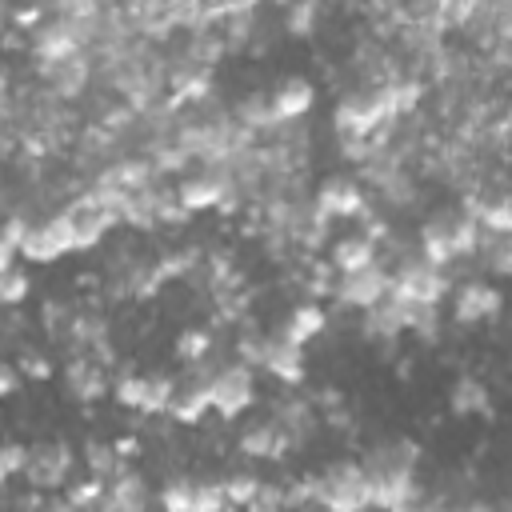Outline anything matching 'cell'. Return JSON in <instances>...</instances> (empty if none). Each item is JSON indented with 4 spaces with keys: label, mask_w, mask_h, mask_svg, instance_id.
Segmentation results:
<instances>
[{
    "label": "cell",
    "mask_w": 512,
    "mask_h": 512,
    "mask_svg": "<svg viewBox=\"0 0 512 512\" xmlns=\"http://www.w3.org/2000/svg\"><path fill=\"white\" fill-rule=\"evenodd\" d=\"M28 216H20V212H8L4 220H0V236L12 244V248H20V240H24V232H28Z\"/></svg>",
    "instance_id": "836d02e7"
},
{
    "label": "cell",
    "mask_w": 512,
    "mask_h": 512,
    "mask_svg": "<svg viewBox=\"0 0 512 512\" xmlns=\"http://www.w3.org/2000/svg\"><path fill=\"white\" fill-rule=\"evenodd\" d=\"M12 480V472H8V464H4V456H0V488Z\"/></svg>",
    "instance_id": "ab89813d"
},
{
    "label": "cell",
    "mask_w": 512,
    "mask_h": 512,
    "mask_svg": "<svg viewBox=\"0 0 512 512\" xmlns=\"http://www.w3.org/2000/svg\"><path fill=\"white\" fill-rule=\"evenodd\" d=\"M112 400L120 404V408H140V400H144V372H120L116 380H112Z\"/></svg>",
    "instance_id": "4316f807"
},
{
    "label": "cell",
    "mask_w": 512,
    "mask_h": 512,
    "mask_svg": "<svg viewBox=\"0 0 512 512\" xmlns=\"http://www.w3.org/2000/svg\"><path fill=\"white\" fill-rule=\"evenodd\" d=\"M16 368H20V376H32V380H48L52 376V360L40 348H20Z\"/></svg>",
    "instance_id": "4dcf8cb0"
},
{
    "label": "cell",
    "mask_w": 512,
    "mask_h": 512,
    "mask_svg": "<svg viewBox=\"0 0 512 512\" xmlns=\"http://www.w3.org/2000/svg\"><path fill=\"white\" fill-rule=\"evenodd\" d=\"M64 388L72 400L80 404H96L108 388H112V376H108V364L88 356V352H72V360L64 364Z\"/></svg>",
    "instance_id": "8fae6325"
},
{
    "label": "cell",
    "mask_w": 512,
    "mask_h": 512,
    "mask_svg": "<svg viewBox=\"0 0 512 512\" xmlns=\"http://www.w3.org/2000/svg\"><path fill=\"white\" fill-rule=\"evenodd\" d=\"M28 296H32V276H28L20 264L4 268V272H0V308H16V304H24Z\"/></svg>",
    "instance_id": "484cf974"
},
{
    "label": "cell",
    "mask_w": 512,
    "mask_h": 512,
    "mask_svg": "<svg viewBox=\"0 0 512 512\" xmlns=\"http://www.w3.org/2000/svg\"><path fill=\"white\" fill-rule=\"evenodd\" d=\"M332 124H336V136H368L376 128L396 124V116L388 112L380 88H348L332 108Z\"/></svg>",
    "instance_id": "7a4b0ae2"
},
{
    "label": "cell",
    "mask_w": 512,
    "mask_h": 512,
    "mask_svg": "<svg viewBox=\"0 0 512 512\" xmlns=\"http://www.w3.org/2000/svg\"><path fill=\"white\" fill-rule=\"evenodd\" d=\"M148 484H144V476L140 472H128V468H120L112 480H108V488H104V508H116V512H140V508H148Z\"/></svg>",
    "instance_id": "d6986e66"
},
{
    "label": "cell",
    "mask_w": 512,
    "mask_h": 512,
    "mask_svg": "<svg viewBox=\"0 0 512 512\" xmlns=\"http://www.w3.org/2000/svg\"><path fill=\"white\" fill-rule=\"evenodd\" d=\"M312 204H316L328 220H356V216L368 208V196H364V184H360L356 176L336 172V176H324V180H320Z\"/></svg>",
    "instance_id": "9c48e42d"
},
{
    "label": "cell",
    "mask_w": 512,
    "mask_h": 512,
    "mask_svg": "<svg viewBox=\"0 0 512 512\" xmlns=\"http://www.w3.org/2000/svg\"><path fill=\"white\" fill-rule=\"evenodd\" d=\"M172 352H176L180 364H196V360H204V356L212 352V332H208V328H184V332L176 336Z\"/></svg>",
    "instance_id": "d4e9b609"
},
{
    "label": "cell",
    "mask_w": 512,
    "mask_h": 512,
    "mask_svg": "<svg viewBox=\"0 0 512 512\" xmlns=\"http://www.w3.org/2000/svg\"><path fill=\"white\" fill-rule=\"evenodd\" d=\"M36 72H40V80L48 84V92H52L56 100H76V96H84L88 84H92V76H96L88 52H72V56L56 60V64H40Z\"/></svg>",
    "instance_id": "30bf717a"
},
{
    "label": "cell",
    "mask_w": 512,
    "mask_h": 512,
    "mask_svg": "<svg viewBox=\"0 0 512 512\" xmlns=\"http://www.w3.org/2000/svg\"><path fill=\"white\" fill-rule=\"evenodd\" d=\"M212 412V400H208V380H184V384H176V392H172V400H168V412L164 416H172L176 424H200L204 416Z\"/></svg>",
    "instance_id": "e0dca14e"
},
{
    "label": "cell",
    "mask_w": 512,
    "mask_h": 512,
    "mask_svg": "<svg viewBox=\"0 0 512 512\" xmlns=\"http://www.w3.org/2000/svg\"><path fill=\"white\" fill-rule=\"evenodd\" d=\"M228 180H232V176H228L224 168H208V172L184 176V180L176 184V200H180L188 212H208V208H220Z\"/></svg>",
    "instance_id": "5bb4252c"
},
{
    "label": "cell",
    "mask_w": 512,
    "mask_h": 512,
    "mask_svg": "<svg viewBox=\"0 0 512 512\" xmlns=\"http://www.w3.org/2000/svg\"><path fill=\"white\" fill-rule=\"evenodd\" d=\"M236 448L248 460H284V452H292V444H288V436L280 432L276 420H260V424L244 428L240 440H236Z\"/></svg>",
    "instance_id": "2e32d148"
},
{
    "label": "cell",
    "mask_w": 512,
    "mask_h": 512,
    "mask_svg": "<svg viewBox=\"0 0 512 512\" xmlns=\"http://www.w3.org/2000/svg\"><path fill=\"white\" fill-rule=\"evenodd\" d=\"M160 504L168 512H188L192 508V480H172L160 488Z\"/></svg>",
    "instance_id": "1f68e13d"
},
{
    "label": "cell",
    "mask_w": 512,
    "mask_h": 512,
    "mask_svg": "<svg viewBox=\"0 0 512 512\" xmlns=\"http://www.w3.org/2000/svg\"><path fill=\"white\" fill-rule=\"evenodd\" d=\"M208 400H212V412L232 424L240 420L252 404H256V376H252V364L244 360H232V364H220L208 380Z\"/></svg>",
    "instance_id": "3957f363"
},
{
    "label": "cell",
    "mask_w": 512,
    "mask_h": 512,
    "mask_svg": "<svg viewBox=\"0 0 512 512\" xmlns=\"http://www.w3.org/2000/svg\"><path fill=\"white\" fill-rule=\"evenodd\" d=\"M384 292H388V268L380 260H372L356 272H336V284H332V300L348 312L352 308H360V312L372 308L376 300H384Z\"/></svg>",
    "instance_id": "ba28073f"
},
{
    "label": "cell",
    "mask_w": 512,
    "mask_h": 512,
    "mask_svg": "<svg viewBox=\"0 0 512 512\" xmlns=\"http://www.w3.org/2000/svg\"><path fill=\"white\" fill-rule=\"evenodd\" d=\"M12 264H16V248L0 236V272H4V268H12Z\"/></svg>",
    "instance_id": "f35d334b"
},
{
    "label": "cell",
    "mask_w": 512,
    "mask_h": 512,
    "mask_svg": "<svg viewBox=\"0 0 512 512\" xmlns=\"http://www.w3.org/2000/svg\"><path fill=\"white\" fill-rule=\"evenodd\" d=\"M476 256H480V268H488L492 276H508L512 272V240H508V232H480Z\"/></svg>",
    "instance_id": "7402d4cb"
},
{
    "label": "cell",
    "mask_w": 512,
    "mask_h": 512,
    "mask_svg": "<svg viewBox=\"0 0 512 512\" xmlns=\"http://www.w3.org/2000/svg\"><path fill=\"white\" fill-rule=\"evenodd\" d=\"M332 284H336V268H332V264H312L308 292H312V296H332Z\"/></svg>",
    "instance_id": "d6a6232c"
},
{
    "label": "cell",
    "mask_w": 512,
    "mask_h": 512,
    "mask_svg": "<svg viewBox=\"0 0 512 512\" xmlns=\"http://www.w3.org/2000/svg\"><path fill=\"white\" fill-rule=\"evenodd\" d=\"M224 504H228L224 484H216V480H200V484H192V508H188V512H220Z\"/></svg>",
    "instance_id": "83f0119b"
},
{
    "label": "cell",
    "mask_w": 512,
    "mask_h": 512,
    "mask_svg": "<svg viewBox=\"0 0 512 512\" xmlns=\"http://www.w3.org/2000/svg\"><path fill=\"white\" fill-rule=\"evenodd\" d=\"M60 216H64V224H68V236H72V252H92L120 220H116V212L108 208V204H100L96 196H88V192H80V196H72L64 208H60Z\"/></svg>",
    "instance_id": "277c9868"
},
{
    "label": "cell",
    "mask_w": 512,
    "mask_h": 512,
    "mask_svg": "<svg viewBox=\"0 0 512 512\" xmlns=\"http://www.w3.org/2000/svg\"><path fill=\"white\" fill-rule=\"evenodd\" d=\"M16 256L28 260V264H56V260L72 256V236H68L64 216L52 212L44 220H32L24 240H20V248H16Z\"/></svg>",
    "instance_id": "52a82bcc"
},
{
    "label": "cell",
    "mask_w": 512,
    "mask_h": 512,
    "mask_svg": "<svg viewBox=\"0 0 512 512\" xmlns=\"http://www.w3.org/2000/svg\"><path fill=\"white\" fill-rule=\"evenodd\" d=\"M16 388H20V368L8 364V360H0V400H8Z\"/></svg>",
    "instance_id": "8d00e7d4"
},
{
    "label": "cell",
    "mask_w": 512,
    "mask_h": 512,
    "mask_svg": "<svg viewBox=\"0 0 512 512\" xmlns=\"http://www.w3.org/2000/svg\"><path fill=\"white\" fill-rule=\"evenodd\" d=\"M256 488H260V476H252V472H232V476L224 480L228 504H244V508H248V500L256 496Z\"/></svg>",
    "instance_id": "f546056e"
},
{
    "label": "cell",
    "mask_w": 512,
    "mask_h": 512,
    "mask_svg": "<svg viewBox=\"0 0 512 512\" xmlns=\"http://www.w3.org/2000/svg\"><path fill=\"white\" fill-rule=\"evenodd\" d=\"M312 492H316V504H324L332 512L372 508L368 504V476H364L360 460H332L320 476H312Z\"/></svg>",
    "instance_id": "6da1fadb"
},
{
    "label": "cell",
    "mask_w": 512,
    "mask_h": 512,
    "mask_svg": "<svg viewBox=\"0 0 512 512\" xmlns=\"http://www.w3.org/2000/svg\"><path fill=\"white\" fill-rule=\"evenodd\" d=\"M100 500H104V480H100V476H88V480H80V484H72V480H68L64 504L84 508V504H100Z\"/></svg>",
    "instance_id": "f1b7e54d"
},
{
    "label": "cell",
    "mask_w": 512,
    "mask_h": 512,
    "mask_svg": "<svg viewBox=\"0 0 512 512\" xmlns=\"http://www.w3.org/2000/svg\"><path fill=\"white\" fill-rule=\"evenodd\" d=\"M0 456H4V464H8V472H12V476H20V472H24V460H28V444H16V440H4V444H0Z\"/></svg>",
    "instance_id": "d590c367"
},
{
    "label": "cell",
    "mask_w": 512,
    "mask_h": 512,
    "mask_svg": "<svg viewBox=\"0 0 512 512\" xmlns=\"http://www.w3.org/2000/svg\"><path fill=\"white\" fill-rule=\"evenodd\" d=\"M268 104H272V116L284 124V120H300L312 112L316 104V84L308 76H280L268 92Z\"/></svg>",
    "instance_id": "4fadbf2b"
},
{
    "label": "cell",
    "mask_w": 512,
    "mask_h": 512,
    "mask_svg": "<svg viewBox=\"0 0 512 512\" xmlns=\"http://www.w3.org/2000/svg\"><path fill=\"white\" fill-rule=\"evenodd\" d=\"M504 312V296L496 284L472 276V280H460L452 284V320L460 328H476V324H488Z\"/></svg>",
    "instance_id": "8992f818"
},
{
    "label": "cell",
    "mask_w": 512,
    "mask_h": 512,
    "mask_svg": "<svg viewBox=\"0 0 512 512\" xmlns=\"http://www.w3.org/2000/svg\"><path fill=\"white\" fill-rule=\"evenodd\" d=\"M248 508H284V488H276V484H268V480H260V488H256V496L248 500Z\"/></svg>",
    "instance_id": "e575fe53"
},
{
    "label": "cell",
    "mask_w": 512,
    "mask_h": 512,
    "mask_svg": "<svg viewBox=\"0 0 512 512\" xmlns=\"http://www.w3.org/2000/svg\"><path fill=\"white\" fill-rule=\"evenodd\" d=\"M72 468H76L72 448L60 444V440H44V444H32L28 448V460H24V472L20 476L36 492H52V488H68Z\"/></svg>",
    "instance_id": "5b68a950"
},
{
    "label": "cell",
    "mask_w": 512,
    "mask_h": 512,
    "mask_svg": "<svg viewBox=\"0 0 512 512\" xmlns=\"http://www.w3.org/2000/svg\"><path fill=\"white\" fill-rule=\"evenodd\" d=\"M176 376H168V372H144V400H140V416H164L168 412V400H172V392H176Z\"/></svg>",
    "instance_id": "603a6c76"
},
{
    "label": "cell",
    "mask_w": 512,
    "mask_h": 512,
    "mask_svg": "<svg viewBox=\"0 0 512 512\" xmlns=\"http://www.w3.org/2000/svg\"><path fill=\"white\" fill-rule=\"evenodd\" d=\"M448 408H452V416H488L492 412L488 384L476 380V376H460L448 392Z\"/></svg>",
    "instance_id": "44dd1931"
},
{
    "label": "cell",
    "mask_w": 512,
    "mask_h": 512,
    "mask_svg": "<svg viewBox=\"0 0 512 512\" xmlns=\"http://www.w3.org/2000/svg\"><path fill=\"white\" fill-rule=\"evenodd\" d=\"M260 368L272 372L284 388H300V384H304V372H308V364H304V348L292 344V340H284V336L276 332V336H268V352H264Z\"/></svg>",
    "instance_id": "9a60e30c"
},
{
    "label": "cell",
    "mask_w": 512,
    "mask_h": 512,
    "mask_svg": "<svg viewBox=\"0 0 512 512\" xmlns=\"http://www.w3.org/2000/svg\"><path fill=\"white\" fill-rule=\"evenodd\" d=\"M116 452H120L124 460H128V456H140V440H136V436H120V440H116Z\"/></svg>",
    "instance_id": "74e56055"
},
{
    "label": "cell",
    "mask_w": 512,
    "mask_h": 512,
    "mask_svg": "<svg viewBox=\"0 0 512 512\" xmlns=\"http://www.w3.org/2000/svg\"><path fill=\"white\" fill-rule=\"evenodd\" d=\"M360 464H364V476H416L420 444L408 436H392V440H380Z\"/></svg>",
    "instance_id": "7c38bea8"
},
{
    "label": "cell",
    "mask_w": 512,
    "mask_h": 512,
    "mask_svg": "<svg viewBox=\"0 0 512 512\" xmlns=\"http://www.w3.org/2000/svg\"><path fill=\"white\" fill-rule=\"evenodd\" d=\"M372 260H380V244L368 232H348V236L332 240V248H328V264L336 272H356Z\"/></svg>",
    "instance_id": "ac0fdd59"
},
{
    "label": "cell",
    "mask_w": 512,
    "mask_h": 512,
    "mask_svg": "<svg viewBox=\"0 0 512 512\" xmlns=\"http://www.w3.org/2000/svg\"><path fill=\"white\" fill-rule=\"evenodd\" d=\"M324 328H328V312H324L316 300H308V304H296V308L288 312V320L280 324V336L304 348V344L316 340Z\"/></svg>",
    "instance_id": "ffe728a7"
},
{
    "label": "cell",
    "mask_w": 512,
    "mask_h": 512,
    "mask_svg": "<svg viewBox=\"0 0 512 512\" xmlns=\"http://www.w3.org/2000/svg\"><path fill=\"white\" fill-rule=\"evenodd\" d=\"M80 460H84L88 476H100L104 484H108V480H112L120 468H128V464H124V456L116 452V444H108V440H88Z\"/></svg>",
    "instance_id": "cb8c5ba5"
}]
</instances>
